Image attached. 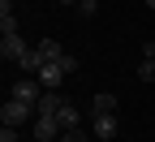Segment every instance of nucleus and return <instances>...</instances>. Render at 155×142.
Listing matches in <instances>:
<instances>
[{"label":"nucleus","mask_w":155,"mask_h":142,"mask_svg":"<svg viewBox=\"0 0 155 142\" xmlns=\"http://www.w3.org/2000/svg\"><path fill=\"white\" fill-rule=\"evenodd\" d=\"M26 52H30V48H26L17 35H0V56H5V60H22Z\"/></svg>","instance_id":"nucleus-6"},{"label":"nucleus","mask_w":155,"mask_h":142,"mask_svg":"<svg viewBox=\"0 0 155 142\" xmlns=\"http://www.w3.org/2000/svg\"><path fill=\"white\" fill-rule=\"evenodd\" d=\"M65 78H69V73L61 69V60H48V65L39 69V82H43V91H56V86L65 82Z\"/></svg>","instance_id":"nucleus-4"},{"label":"nucleus","mask_w":155,"mask_h":142,"mask_svg":"<svg viewBox=\"0 0 155 142\" xmlns=\"http://www.w3.org/2000/svg\"><path fill=\"white\" fill-rule=\"evenodd\" d=\"M61 5H73V0H61Z\"/></svg>","instance_id":"nucleus-20"},{"label":"nucleus","mask_w":155,"mask_h":142,"mask_svg":"<svg viewBox=\"0 0 155 142\" xmlns=\"http://www.w3.org/2000/svg\"><path fill=\"white\" fill-rule=\"evenodd\" d=\"M0 142H17V129H13V125H5V129H0Z\"/></svg>","instance_id":"nucleus-15"},{"label":"nucleus","mask_w":155,"mask_h":142,"mask_svg":"<svg viewBox=\"0 0 155 142\" xmlns=\"http://www.w3.org/2000/svg\"><path fill=\"white\" fill-rule=\"evenodd\" d=\"M147 9H155V0H147Z\"/></svg>","instance_id":"nucleus-19"},{"label":"nucleus","mask_w":155,"mask_h":142,"mask_svg":"<svg viewBox=\"0 0 155 142\" xmlns=\"http://www.w3.org/2000/svg\"><path fill=\"white\" fill-rule=\"evenodd\" d=\"M61 69H65V73H78V56L65 52V56H61Z\"/></svg>","instance_id":"nucleus-13"},{"label":"nucleus","mask_w":155,"mask_h":142,"mask_svg":"<svg viewBox=\"0 0 155 142\" xmlns=\"http://www.w3.org/2000/svg\"><path fill=\"white\" fill-rule=\"evenodd\" d=\"M61 142H86V134H82V129H65V134H61Z\"/></svg>","instance_id":"nucleus-14"},{"label":"nucleus","mask_w":155,"mask_h":142,"mask_svg":"<svg viewBox=\"0 0 155 142\" xmlns=\"http://www.w3.org/2000/svg\"><path fill=\"white\" fill-rule=\"evenodd\" d=\"M30 112H35V108H30V104H22V99H5V108H0V125H13V129H17Z\"/></svg>","instance_id":"nucleus-2"},{"label":"nucleus","mask_w":155,"mask_h":142,"mask_svg":"<svg viewBox=\"0 0 155 142\" xmlns=\"http://www.w3.org/2000/svg\"><path fill=\"white\" fill-rule=\"evenodd\" d=\"M138 78H142V82H155V60H147V56H142V65H138Z\"/></svg>","instance_id":"nucleus-12"},{"label":"nucleus","mask_w":155,"mask_h":142,"mask_svg":"<svg viewBox=\"0 0 155 142\" xmlns=\"http://www.w3.org/2000/svg\"><path fill=\"white\" fill-rule=\"evenodd\" d=\"M65 104H69V99H65L61 91H43V99H39V108H35V112H39V116H61Z\"/></svg>","instance_id":"nucleus-5"},{"label":"nucleus","mask_w":155,"mask_h":142,"mask_svg":"<svg viewBox=\"0 0 155 142\" xmlns=\"http://www.w3.org/2000/svg\"><path fill=\"white\" fill-rule=\"evenodd\" d=\"M116 112H108V116H95V138H104V142H112L116 138Z\"/></svg>","instance_id":"nucleus-7"},{"label":"nucleus","mask_w":155,"mask_h":142,"mask_svg":"<svg viewBox=\"0 0 155 142\" xmlns=\"http://www.w3.org/2000/svg\"><path fill=\"white\" fill-rule=\"evenodd\" d=\"M108 112H116V95H95L91 99V116H108Z\"/></svg>","instance_id":"nucleus-8"},{"label":"nucleus","mask_w":155,"mask_h":142,"mask_svg":"<svg viewBox=\"0 0 155 142\" xmlns=\"http://www.w3.org/2000/svg\"><path fill=\"white\" fill-rule=\"evenodd\" d=\"M61 121H56V116H35V138L39 142H61Z\"/></svg>","instance_id":"nucleus-3"},{"label":"nucleus","mask_w":155,"mask_h":142,"mask_svg":"<svg viewBox=\"0 0 155 142\" xmlns=\"http://www.w3.org/2000/svg\"><path fill=\"white\" fill-rule=\"evenodd\" d=\"M0 35H17V17H13V9H0Z\"/></svg>","instance_id":"nucleus-11"},{"label":"nucleus","mask_w":155,"mask_h":142,"mask_svg":"<svg viewBox=\"0 0 155 142\" xmlns=\"http://www.w3.org/2000/svg\"><path fill=\"white\" fill-rule=\"evenodd\" d=\"M39 56H43V60H61L65 52H61V43H56V39H43V43H39Z\"/></svg>","instance_id":"nucleus-9"},{"label":"nucleus","mask_w":155,"mask_h":142,"mask_svg":"<svg viewBox=\"0 0 155 142\" xmlns=\"http://www.w3.org/2000/svg\"><path fill=\"white\" fill-rule=\"evenodd\" d=\"M142 56H147V60H155V39H147V43H142Z\"/></svg>","instance_id":"nucleus-17"},{"label":"nucleus","mask_w":155,"mask_h":142,"mask_svg":"<svg viewBox=\"0 0 155 142\" xmlns=\"http://www.w3.org/2000/svg\"><path fill=\"white\" fill-rule=\"evenodd\" d=\"M13 99H22V104L39 108V99H43V82H39V78H30V73H22V78L13 82Z\"/></svg>","instance_id":"nucleus-1"},{"label":"nucleus","mask_w":155,"mask_h":142,"mask_svg":"<svg viewBox=\"0 0 155 142\" xmlns=\"http://www.w3.org/2000/svg\"><path fill=\"white\" fill-rule=\"evenodd\" d=\"M56 121H61V129H78V108H73V104H65Z\"/></svg>","instance_id":"nucleus-10"},{"label":"nucleus","mask_w":155,"mask_h":142,"mask_svg":"<svg viewBox=\"0 0 155 142\" xmlns=\"http://www.w3.org/2000/svg\"><path fill=\"white\" fill-rule=\"evenodd\" d=\"M0 9H13V0H0Z\"/></svg>","instance_id":"nucleus-18"},{"label":"nucleus","mask_w":155,"mask_h":142,"mask_svg":"<svg viewBox=\"0 0 155 142\" xmlns=\"http://www.w3.org/2000/svg\"><path fill=\"white\" fill-rule=\"evenodd\" d=\"M78 9H82V13H95V9H99V0H78Z\"/></svg>","instance_id":"nucleus-16"}]
</instances>
